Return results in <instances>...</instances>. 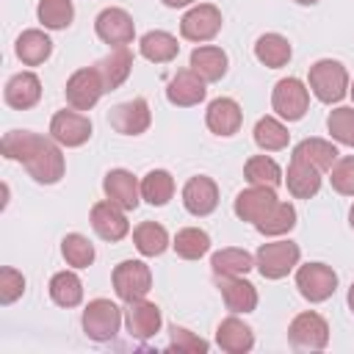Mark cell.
Wrapping results in <instances>:
<instances>
[{"label":"cell","mask_w":354,"mask_h":354,"mask_svg":"<svg viewBox=\"0 0 354 354\" xmlns=\"http://www.w3.org/2000/svg\"><path fill=\"white\" fill-rule=\"evenodd\" d=\"M36 17L47 30H64L75 19V6L72 0H39Z\"/></svg>","instance_id":"39"},{"label":"cell","mask_w":354,"mask_h":354,"mask_svg":"<svg viewBox=\"0 0 354 354\" xmlns=\"http://www.w3.org/2000/svg\"><path fill=\"white\" fill-rule=\"evenodd\" d=\"M290 55H293L290 41L282 33H263L254 41V58L268 69H282L290 61Z\"/></svg>","instance_id":"28"},{"label":"cell","mask_w":354,"mask_h":354,"mask_svg":"<svg viewBox=\"0 0 354 354\" xmlns=\"http://www.w3.org/2000/svg\"><path fill=\"white\" fill-rule=\"evenodd\" d=\"M348 91H351V100H354V83H351V86H348Z\"/></svg>","instance_id":"49"},{"label":"cell","mask_w":354,"mask_h":354,"mask_svg":"<svg viewBox=\"0 0 354 354\" xmlns=\"http://www.w3.org/2000/svg\"><path fill=\"white\" fill-rule=\"evenodd\" d=\"M174 196V177L166 169H152L141 180V199L152 207H163Z\"/></svg>","instance_id":"33"},{"label":"cell","mask_w":354,"mask_h":354,"mask_svg":"<svg viewBox=\"0 0 354 354\" xmlns=\"http://www.w3.org/2000/svg\"><path fill=\"white\" fill-rule=\"evenodd\" d=\"M293 158L307 160L318 171H329L332 163L337 160V147L332 141H324V138H304L293 147Z\"/></svg>","instance_id":"32"},{"label":"cell","mask_w":354,"mask_h":354,"mask_svg":"<svg viewBox=\"0 0 354 354\" xmlns=\"http://www.w3.org/2000/svg\"><path fill=\"white\" fill-rule=\"evenodd\" d=\"M252 136H254V144H257L263 152H279V149H285L288 141H290L288 127H285L277 116H263V119H257Z\"/></svg>","instance_id":"35"},{"label":"cell","mask_w":354,"mask_h":354,"mask_svg":"<svg viewBox=\"0 0 354 354\" xmlns=\"http://www.w3.org/2000/svg\"><path fill=\"white\" fill-rule=\"evenodd\" d=\"M296 288L307 301L321 304L337 290V274L326 263H304L296 266Z\"/></svg>","instance_id":"6"},{"label":"cell","mask_w":354,"mask_h":354,"mask_svg":"<svg viewBox=\"0 0 354 354\" xmlns=\"http://www.w3.org/2000/svg\"><path fill=\"white\" fill-rule=\"evenodd\" d=\"M138 50H141V55H144L147 61H152V64H169V61L177 58L180 44H177V39H174L169 30H149V33L141 36Z\"/></svg>","instance_id":"30"},{"label":"cell","mask_w":354,"mask_h":354,"mask_svg":"<svg viewBox=\"0 0 354 354\" xmlns=\"http://www.w3.org/2000/svg\"><path fill=\"white\" fill-rule=\"evenodd\" d=\"M108 122L116 133L122 136H141L149 130L152 124V113H149V105L144 97H133L127 102H119L111 108L108 113Z\"/></svg>","instance_id":"12"},{"label":"cell","mask_w":354,"mask_h":354,"mask_svg":"<svg viewBox=\"0 0 354 354\" xmlns=\"http://www.w3.org/2000/svg\"><path fill=\"white\" fill-rule=\"evenodd\" d=\"M216 279H218V290H221V299L230 313L241 315V313H252L257 307V288L249 279H243V277H216Z\"/></svg>","instance_id":"22"},{"label":"cell","mask_w":354,"mask_h":354,"mask_svg":"<svg viewBox=\"0 0 354 354\" xmlns=\"http://www.w3.org/2000/svg\"><path fill=\"white\" fill-rule=\"evenodd\" d=\"M64 94H66L69 108H75V111H91L100 102V97L105 94V86H102V77L97 75L94 66H83V69L72 72V77L64 86Z\"/></svg>","instance_id":"9"},{"label":"cell","mask_w":354,"mask_h":354,"mask_svg":"<svg viewBox=\"0 0 354 354\" xmlns=\"http://www.w3.org/2000/svg\"><path fill=\"white\" fill-rule=\"evenodd\" d=\"M207 88H205V80L188 66V69H180L171 75L169 86H166V100L177 108H191V105H199L205 100Z\"/></svg>","instance_id":"18"},{"label":"cell","mask_w":354,"mask_h":354,"mask_svg":"<svg viewBox=\"0 0 354 354\" xmlns=\"http://www.w3.org/2000/svg\"><path fill=\"white\" fill-rule=\"evenodd\" d=\"M171 249L183 260H199V257H205L210 252V235L205 230H199V227H183L174 235Z\"/></svg>","instance_id":"37"},{"label":"cell","mask_w":354,"mask_h":354,"mask_svg":"<svg viewBox=\"0 0 354 354\" xmlns=\"http://www.w3.org/2000/svg\"><path fill=\"white\" fill-rule=\"evenodd\" d=\"M119 326H122V310L111 299H94L86 304V310H83L86 337H91L97 343H108L116 337Z\"/></svg>","instance_id":"4"},{"label":"cell","mask_w":354,"mask_h":354,"mask_svg":"<svg viewBox=\"0 0 354 354\" xmlns=\"http://www.w3.org/2000/svg\"><path fill=\"white\" fill-rule=\"evenodd\" d=\"M163 6H169V8H183V6H191L194 0H160Z\"/></svg>","instance_id":"45"},{"label":"cell","mask_w":354,"mask_h":354,"mask_svg":"<svg viewBox=\"0 0 354 354\" xmlns=\"http://www.w3.org/2000/svg\"><path fill=\"white\" fill-rule=\"evenodd\" d=\"M61 254H64V260L72 266V268H88L91 263H94V243L86 238V235H80V232H69V235H64V241H61Z\"/></svg>","instance_id":"40"},{"label":"cell","mask_w":354,"mask_h":354,"mask_svg":"<svg viewBox=\"0 0 354 354\" xmlns=\"http://www.w3.org/2000/svg\"><path fill=\"white\" fill-rule=\"evenodd\" d=\"M22 293H25V277L11 266L0 268V304H14Z\"/></svg>","instance_id":"43"},{"label":"cell","mask_w":354,"mask_h":354,"mask_svg":"<svg viewBox=\"0 0 354 354\" xmlns=\"http://www.w3.org/2000/svg\"><path fill=\"white\" fill-rule=\"evenodd\" d=\"M321 174L315 166H310L307 160L301 158H293L290 155V163H288V174H285V183H288V191L296 196V199H310L321 191Z\"/></svg>","instance_id":"25"},{"label":"cell","mask_w":354,"mask_h":354,"mask_svg":"<svg viewBox=\"0 0 354 354\" xmlns=\"http://www.w3.org/2000/svg\"><path fill=\"white\" fill-rule=\"evenodd\" d=\"M97 75L102 77V86L105 91H116L127 77H130V69H133V53L127 47H113L108 55H102L97 64H94Z\"/></svg>","instance_id":"23"},{"label":"cell","mask_w":354,"mask_h":354,"mask_svg":"<svg viewBox=\"0 0 354 354\" xmlns=\"http://www.w3.org/2000/svg\"><path fill=\"white\" fill-rule=\"evenodd\" d=\"M277 202H279V199H277V194H274L271 185H249V188H243V191L235 196L232 210H235V216H238L241 221L257 224Z\"/></svg>","instance_id":"15"},{"label":"cell","mask_w":354,"mask_h":354,"mask_svg":"<svg viewBox=\"0 0 354 354\" xmlns=\"http://www.w3.org/2000/svg\"><path fill=\"white\" fill-rule=\"evenodd\" d=\"M94 30L100 36V41H105L108 47H127L136 39V22L124 8H102L94 19Z\"/></svg>","instance_id":"10"},{"label":"cell","mask_w":354,"mask_h":354,"mask_svg":"<svg viewBox=\"0 0 354 354\" xmlns=\"http://www.w3.org/2000/svg\"><path fill=\"white\" fill-rule=\"evenodd\" d=\"M221 11L213 3H199L188 8L180 19V36L188 41H210L221 30Z\"/></svg>","instance_id":"11"},{"label":"cell","mask_w":354,"mask_h":354,"mask_svg":"<svg viewBox=\"0 0 354 354\" xmlns=\"http://www.w3.org/2000/svg\"><path fill=\"white\" fill-rule=\"evenodd\" d=\"M348 310L354 313V282H351V288H348Z\"/></svg>","instance_id":"46"},{"label":"cell","mask_w":354,"mask_h":354,"mask_svg":"<svg viewBox=\"0 0 354 354\" xmlns=\"http://www.w3.org/2000/svg\"><path fill=\"white\" fill-rule=\"evenodd\" d=\"M243 177H246L249 185H271V188H277L282 183V169L268 155H252L243 163Z\"/></svg>","instance_id":"38"},{"label":"cell","mask_w":354,"mask_h":354,"mask_svg":"<svg viewBox=\"0 0 354 354\" xmlns=\"http://www.w3.org/2000/svg\"><path fill=\"white\" fill-rule=\"evenodd\" d=\"M227 53L216 44H199L194 53H191V69L205 80V83H216L227 75Z\"/></svg>","instance_id":"26"},{"label":"cell","mask_w":354,"mask_h":354,"mask_svg":"<svg viewBox=\"0 0 354 354\" xmlns=\"http://www.w3.org/2000/svg\"><path fill=\"white\" fill-rule=\"evenodd\" d=\"M133 243H136V249H138L144 257H158V254H163V252L171 246L166 227L158 224V221H141V224L133 230Z\"/></svg>","instance_id":"31"},{"label":"cell","mask_w":354,"mask_h":354,"mask_svg":"<svg viewBox=\"0 0 354 354\" xmlns=\"http://www.w3.org/2000/svg\"><path fill=\"white\" fill-rule=\"evenodd\" d=\"M326 130L329 136L337 141V144H346V147H354V108H335L329 111L326 116Z\"/></svg>","instance_id":"41"},{"label":"cell","mask_w":354,"mask_h":354,"mask_svg":"<svg viewBox=\"0 0 354 354\" xmlns=\"http://www.w3.org/2000/svg\"><path fill=\"white\" fill-rule=\"evenodd\" d=\"M0 149L8 160H19L28 169V174L41 185L58 183L66 171L61 144L53 136L47 138V136H39L33 130H8L3 136Z\"/></svg>","instance_id":"1"},{"label":"cell","mask_w":354,"mask_h":354,"mask_svg":"<svg viewBox=\"0 0 354 354\" xmlns=\"http://www.w3.org/2000/svg\"><path fill=\"white\" fill-rule=\"evenodd\" d=\"M216 343H218V348L227 351V354H246V351H252V346H254V332H252L249 324H243V321L232 313L230 318H224V321L218 324V329H216Z\"/></svg>","instance_id":"24"},{"label":"cell","mask_w":354,"mask_h":354,"mask_svg":"<svg viewBox=\"0 0 354 354\" xmlns=\"http://www.w3.org/2000/svg\"><path fill=\"white\" fill-rule=\"evenodd\" d=\"M348 224H351V230H354V205H351V210H348Z\"/></svg>","instance_id":"48"},{"label":"cell","mask_w":354,"mask_h":354,"mask_svg":"<svg viewBox=\"0 0 354 354\" xmlns=\"http://www.w3.org/2000/svg\"><path fill=\"white\" fill-rule=\"evenodd\" d=\"M299 257H301L299 243H293V241H271V243H263L257 249L254 268L266 279H282L299 266Z\"/></svg>","instance_id":"3"},{"label":"cell","mask_w":354,"mask_h":354,"mask_svg":"<svg viewBox=\"0 0 354 354\" xmlns=\"http://www.w3.org/2000/svg\"><path fill=\"white\" fill-rule=\"evenodd\" d=\"M241 122H243V111H241V105L232 97H218L205 111L207 130L216 133V136H224V138L235 136L241 130Z\"/></svg>","instance_id":"20"},{"label":"cell","mask_w":354,"mask_h":354,"mask_svg":"<svg viewBox=\"0 0 354 354\" xmlns=\"http://www.w3.org/2000/svg\"><path fill=\"white\" fill-rule=\"evenodd\" d=\"M124 213H127V210H122V207L113 205L111 199H102V202H97V205L91 207V213H88L91 230H94L102 241L116 243V241H122V238L130 232V221H127Z\"/></svg>","instance_id":"14"},{"label":"cell","mask_w":354,"mask_h":354,"mask_svg":"<svg viewBox=\"0 0 354 354\" xmlns=\"http://www.w3.org/2000/svg\"><path fill=\"white\" fill-rule=\"evenodd\" d=\"M113 290L122 301H133V299H144L152 288V271L147 263L141 260H122L113 268Z\"/></svg>","instance_id":"8"},{"label":"cell","mask_w":354,"mask_h":354,"mask_svg":"<svg viewBox=\"0 0 354 354\" xmlns=\"http://www.w3.org/2000/svg\"><path fill=\"white\" fill-rule=\"evenodd\" d=\"M169 332H171V337H169V348L171 351H202V354L207 351V343L202 337H196L191 329L174 324Z\"/></svg>","instance_id":"44"},{"label":"cell","mask_w":354,"mask_h":354,"mask_svg":"<svg viewBox=\"0 0 354 354\" xmlns=\"http://www.w3.org/2000/svg\"><path fill=\"white\" fill-rule=\"evenodd\" d=\"M50 299L58 307H77L83 301V282L75 271H58L50 279Z\"/></svg>","instance_id":"34"},{"label":"cell","mask_w":354,"mask_h":354,"mask_svg":"<svg viewBox=\"0 0 354 354\" xmlns=\"http://www.w3.org/2000/svg\"><path fill=\"white\" fill-rule=\"evenodd\" d=\"M3 100L14 111H28L41 100V80L36 72H17L3 88Z\"/></svg>","instance_id":"21"},{"label":"cell","mask_w":354,"mask_h":354,"mask_svg":"<svg viewBox=\"0 0 354 354\" xmlns=\"http://www.w3.org/2000/svg\"><path fill=\"white\" fill-rule=\"evenodd\" d=\"M14 53H17V58H19L25 66H39V64H44V61L50 58L53 41H50V36H47L44 30L30 28V30H22V33L17 36Z\"/></svg>","instance_id":"27"},{"label":"cell","mask_w":354,"mask_h":354,"mask_svg":"<svg viewBox=\"0 0 354 354\" xmlns=\"http://www.w3.org/2000/svg\"><path fill=\"white\" fill-rule=\"evenodd\" d=\"M210 268H213L216 277H246V274L254 268V257H252L246 249L227 246V249L213 252Z\"/></svg>","instance_id":"29"},{"label":"cell","mask_w":354,"mask_h":354,"mask_svg":"<svg viewBox=\"0 0 354 354\" xmlns=\"http://www.w3.org/2000/svg\"><path fill=\"white\" fill-rule=\"evenodd\" d=\"M288 340L296 351H321L329 343V324L321 313H299L288 326Z\"/></svg>","instance_id":"5"},{"label":"cell","mask_w":354,"mask_h":354,"mask_svg":"<svg viewBox=\"0 0 354 354\" xmlns=\"http://www.w3.org/2000/svg\"><path fill=\"white\" fill-rule=\"evenodd\" d=\"M307 80H310V91H313L321 102H326V105L340 102V100L348 94V72H346V66H343L340 61H335V58H321V61H315V64L310 66V72H307Z\"/></svg>","instance_id":"2"},{"label":"cell","mask_w":354,"mask_h":354,"mask_svg":"<svg viewBox=\"0 0 354 354\" xmlns=\"http://www.w3.org/2000/svg\"><path fill=\"white\" fill-rule=\"evenodd\" d=\"M293 3H299V6H315L318 0H293Z\"/></svg>","instance_id":"47"},{"label":"cell","mask_w":354,"mask_h":354,"mask_svg":"<svg viewBox=\"0 0 354 354\" xmlns=\"http://www.w3.org/2000/svg\"><path fill=\"white\" fill-rule=\"evenodd\" d=\"M102 191L122 210H136L141 202V183L127 169H111L102 180Z\"/></svg>","instance_id":"17"},{"label":"cell","mask_w":354,"mask_h":354,"mask_svg":"<svg viewBox=\"0 0 354 354\" xmlns=\"http://www.w3.org/2000/svg\"><path fill=\"white\" fill-rule=\"evenodd\" d=\"M329 183L337 194L343 196H354V155L337 158L329 169Z\"/></svg>","instance_id":"42"},{"label":"cell","mask_w":354,"mask_h":354,"mask_svg":"<svg viewBox=\"0 0 354 354\" xmlns=\"http://www.w3.org/2000/svg\"><path fill=\"white\" fill-rule=\"evenodd\" d=\"M124 324H127V332L138 340L155 337L160 332V324H163L160 307L155 301H147V299H133L124 307Z\"/></svg>","instance_id":"16"},{"label":"cell","mask_w":354,"mask_h":354,"mask_svg":"<svg viewBox=\"0 0 354 354\" xmlns=\"http://www.w3.org/2000/svg\"><path fill=\"white\" fill-rule=\"evenodd\" d=\"M50 136L61 147H83L91 138V122L83 111H55L50 119Z\"/></svg>","instance_id":"13"},{"label":"cell","mask_w":354,"mask_h":354,"mask_svg":"<svg viewBox=\"0 0 354 354\" xmlns=\"http://www.w3.org/2000/svg\"><path fill=\"white\" fill-rule=\"evenodd\" d=\"M271 108L279 119L299 122L310 108V88L299 77H282L271 91Z\"/></svg>","instance_id":"7"},{"label":"cell","mask_w":354,"mask_h":354,"mask_svg":"<svg viewBox=\"0 0 354 354\" xmlns=\"http://www.w3.org/2000/svg\"><path fill=\"white\" fill-rule=\"evenodd\" d=\"M183 205L191 216H210L218 207V185L205 174L191 177L183 185Z\"/></svg>","instance_id":"19"},{"label":"cell","mask_w":354,"mask_h":354,"mask_svg":"<svg viewBox=\"0 0 354 354\" xmlns=\"http://www.w3.org/2000/svg\"><path fill=\"white\" fill-rule=\"evenodd\" d=\"M293 227H296V207H293L290 202H282V199L254 224V230H257L260 235H271V238L285 235V232H290Z\"/></svg>","instance_id":"36"}]
</instances>
